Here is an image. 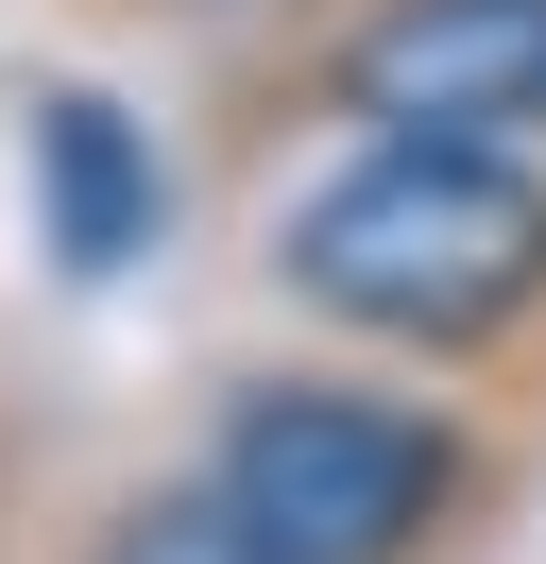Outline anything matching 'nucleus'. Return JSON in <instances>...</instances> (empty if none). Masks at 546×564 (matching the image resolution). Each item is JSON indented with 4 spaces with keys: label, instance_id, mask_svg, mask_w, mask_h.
<instances>
[{
    "label": "nucleus",
    "instance_id": "1",
    "mask_svg": "<svg viewBox=\"0 0 546 564\" xmlns=\"http://www.w3.org/2000/svg\"><path fill=\"white\" fill-rule=\"evenodd\" d=\"M239 274L291 343L444 377L546 427V154L512 138H291L256 154Z\"/></svg>",
    "mask_w": 546,
    "mask_h": 564
},
{
    "label": "nucleus",
    "instance_id": "2",
    "mask_svg": "<svg viewBox=\"0 0 546 564\" xmlns=\"http://www.w3.org/2000/svg\"><path fill=\"white\" fill-rule=\"evenodd\" d=\"M188 479L256 530V564H478L529 479V427L341 343H256L205 377Z\"/></svg>",
    "mask_w": 546,
    "mask_h": 564
},
{
    "label": "nucleus",
    "instance_id": "3",
    "mask_svg": "<svg viewBox=\"0 0 546 564\" xmlns=\"http://www.w3.org/2000/svg\"><path fill=\"white\" fill-rule=\"evenodd\" d=\"M239 154L291 138H512L546 154V0H325L222 69Z\"/></svg>",
    "mask_w": 546,
    "mask_h": 564
},
{
    "label": "nucleus",
    "instance_id": "4",
    "mask_svg": "<svg viewBox=\"0 0 546 564\" xmlns=\"http://www.w3.org/2000/svg\"><path fill=\"white\" fill-rule=\"evenodd\" d=\"M18 188H34L52 274H136L154 223H171V138L120 104V86H34L18 104Z\"/></svg>",
    "mask_w": 546,
    "mask_h": 564
},
{
    "label": "nucleus",
    "instance_id": "5",
    "mask_svg": "<svg viewBox=\"0 0 546 564\" xmlns=\"http://www.w3.org/2000/svg\"><path fill=\"white\" fill-rule=\"evenodd\" d=\"M34 564H256V530H239L222 496L188 479V445H171V462H120V479H86L52 530H34Z\"/></svg>",
    "mask_w": 546,
    "mask_h": 564
},
{
    "label": "nucleus",
    "instance_id": "6",
    "mask_svg": "<svg viewBox=\"0 0 546 564\" xmlns=\"http://www.w3.org/2000/svg\"><path fill=\"white\" fill-rule=\"evenodd\" d=\"M86 18H120V35H188L205 69H239V52H273V35H307L325 0H86Z\"/></svg>",
    "mask_w": 546,
    "mask_h": 564
},
{
    "label": "nucleus",
    "instance_id": "7",
    "mask_svg": "<svg viewBox=\"0 0 546 564\" xmlns=\"http://www.w3.org/2000/svg\"><path fill=\"white\" fill-rule=\"evenodd\" d=\"M34 530H52V513L18 496V411H0V564H34Z\"/></svg>",
    "mask_w": 546,
    "mask_h": 564
}]
</instances>
